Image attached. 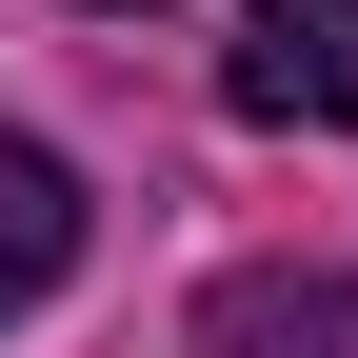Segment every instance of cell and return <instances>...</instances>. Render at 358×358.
Wrapping results in <instances>:
<instances>
[{"mask_svg":"<svg viewBox=\"0 0 358 358\" xmlns=\"http://www.w3.org/2000/svg\"><path fill=\"white\" fill-rule=\"evenodd\" d=\"M60 279H80V179H60V140L0 120V319H40Z\"/></svg>","mask_w":358,"mask_h":358,"instance_id":"7a4b0ae2","label":"cell"},{"mask_svg":"<svg viewBox=\"0 0 358 358\" xmlns=\"http://www.w3.org/2000/svg\"><path fill=\"white\" fill-rule=\"evenodd\" d=\"M219 358H338V299H319V279H299V299H279V279L219 299Z\"/></svg>","mask_w":358,"mask_h":358,"instance_id":"3957f363","label":"cell"},{"mask_svg":"<svg viewBox=\"0 0 358 358\" xmlns=\"http://www.w3.org/2000/svg\"><path fill=\"white\" fill-rule=\"evenodd\" d=\"M120 20H140V0H120Z\"/></svg>","mask_w":358,"mask_h":358,"instance_id":"277c9868","label":"cell"},{"mask_svg":"<svg viewBox=\"0 0 358 358\" xmlns=\"http://www.w3.org/2000/svg\"><path fill=\"white\" fill-rule=\"evenodd\" d=\"M219 100H239V120H279V140H338V120H358V0H239Z\"/></svg>","mask_w":358,"mask_h":358,"instance_id":"6da1fadb","label":"cell"}]
</instances>
